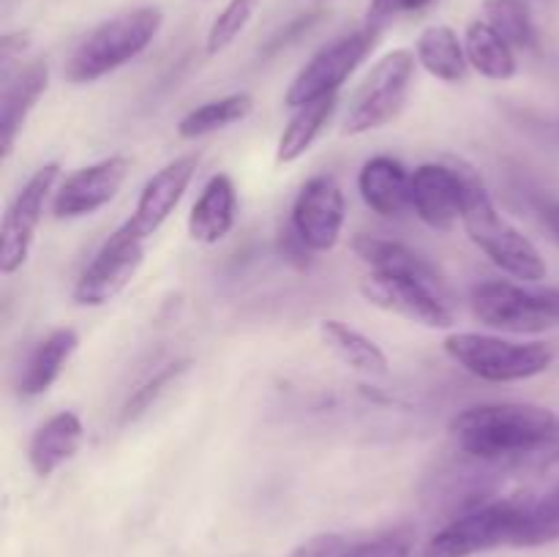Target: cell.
Masks as SVG:
<instances>
[{
	"instance_id": "cell-31",
	"label": "cell",
	"mask_w": 559,
	"mask_h": 557,
	"mask_svg": "<svg viewBox=\"0 0 559 557\" xmlns=\"http://www.w3.org/2000/svg\"><path fill=\"white\" fill-rule=\"evenodd\" d=\"M342 557H413V535L407 530H393L374 541L347 546Z\"/></svg>"
},
{
	"instance_id": "cell-12",
	"label": "cell",
	"mask_w": 559,
	"mask_h": 557,
	"mask_svg": "<svg viewBox=\"0 0 559 557\" xmlns=\"http://www.w3.org/2000/svg\"><path fill=\"white\" fill-rule=\"evenodd\" d=\"M347 222V200L331 175H314L300 186L293 202L289 227L314 254L336 249Z\"/></svg>"
},
{
	"instance_id": "cell-2",
	"label": "cell",
	"mask_w": 559,
	"mask_h": 557,
	"mask_svg": "<svg viewBox=\"0 0 559 557\" xmlns=\"http://www.w3.org/2000/svg\"><path fill=\"white\" fill-rule=\"evenodd\" d=\"M464 175V213L462 224L467 229L469 240L500 268L502 273L513 276L522 284L544 282L549 268L540 257L538 246L527 238L519 227H513L500 208L491 200L486 180L478 169L467 162H459Z\"/></svg>"
},
{
	"instance_id": "cell-30",
	"label": "cell",
	"mask_w": 559,
	"mask_h": 557,
	"mask_svg": "<svg viewBox=\"0 0 559 557\" xmlns=\"http://www.w3.org/2000/svg\"><path fill=\"white\" fill-rule=\"evenodd\" d=\"M262 0H229L227 5L222 9V14L213 20L211 31H207L205 38V52L207 55H218L235 44V38L246 31V25L251 22L254 11L260 9Z\"/></svg>"
},
{
	"instance_id": "cell-24",
	"label": "cell",
	"mask_w": 559,
	"mask_h": 557,
	"mask_svg": "<svg viewBox=\"0 0 559 557\" xmlns=\"http://www.w3.org/2000/svg\"><path fill=\"white\" fill-rule=\"evenodd\" d=\"M353 251L360 257V262L374 273H404V276L440 278V271H437L424 254L409 249L402 240L360 233L353 238Z\"/></svg>"
},
{
	"instance_id": "cell-19",
	"label": "cell",
	"mask_w": 559,
	"mask_h": 557,
	"mask_svg": "<svg viewBox=\"0 0 559 557\" xmlns=\"http://www.w3.org/2000/svg\"><path fill=\"white\" fill-rule=\"evenodd\" d=\"M85 440V426L76 413H55L33 431L27 442V462L38 478H49L58 467H63L69 459L82 448Z\"/></svg>"
},
{
	"instance_id": "cell-11",
	"label": "cell",
	"mask_w": 559,
	"mask_h": 557,
	"mask_svg": "<svg viewBox=\"0 0 559 557\" xmlns=\"http://www.w3.org/2000/svg\"><path fill=\"white\" fill-rule=\"evenodd\" d=\"M60 180V164L47 162L22 183L11 205L5 208L3 227H0V273L11 276L27 262L36 240V229L44 218L49 197L55 194Z\"/></svg>"
},
{
	"instance_id": "cell-16",
	"label": "cell",
	"mask_w": 559,
	"mask_h": 557,
	"mask_svg": "<svg viewBox=\"0 0 559 557\" xmlns=\"http://www.w3.org/2000/svg\"><path fill=\"white\" fill-rule=\"evenodd\" d=\"M47 60H31L3 80V96H0V151H3V158L11 156L27 115L36 109L38 98L47 93Z\"/></svg>"
},
{
	"instance_id": "cell-1",
	"label": "cell",
	"mask_w": 559,
	"mask_h": 557,
	"mask_svg": "<svg viewBox=\"0 0 559 557\" xmlns=\"http://www.w3.org/2000/svg\"><path fill=\"white\" fill-rule=\"evenodd\" d=\"M557 413L527 402L475 404L453 415L451 435L467 457L508 467H527L544 451Z\"/></svg>"
},
{
	"instance_id": "cell-25",
	"label": "cell",
	"mask_w": 559,
	"mask_h": 557,
	"mask_svg": "<svg viewBox=\"0 0 559 557\" xmlns=\"http://www.w3.org/2000/svg\"><path fill=\"white\" fill-rule=\"evenodd\" d=\"M338 107V93L336 96H325L320 102L304 104V107H295L289 115L287 126L278 134L276 142V164H295L298 158H304L311 151V145L317 142V137L325 131L328 120L333 118Z\"/></svg>"
},
{
	"instance_id": "cell-23",
	"label": "cell",
	"mask_w": 559,
	"mask_h": 557,
	"mask_svg": "<svg viewBox=\"0 0 559 557\" xmlns=\"http://www.w3.org/2000/svg\"><path fill=\"white\" fill-rule=\"evenodd\" d=\"M464 49H467L469 69H475L486 80L508 82L519 74L516 49L486 20L469 22L464 31Z\"/></svg>"
},
{
	"instance_id": "cell-27",
	"label": "cell",
	"mask_w": 559,
	"mask_h": 557,
	"mask_svg": "<svg viewBox=\"0 0 559 557\" xmlns=\"http://www.w3.org/2000/svg\"><path fill=\"white\" fill-rule=\"evenodd\" d=\"M559 541V481L535 497H522L513 544L516 549H535Z\"/></svg>"
},
{
	"instance_id": "cell-5",
	"label": "cell",
	"mask_w": 559,
	"mask_h": 557,
	"mask_svg": "<svg viewBox=\"0 0 559 557\" xmlns=\"http://www.w3.org/2000/svg\"><path fill=\"white\" fill-rule=\"evenodd\" d=\"M475 320L506 333H540L559 325V287L480 282L469 295Z\"/></svg>"
},
{
	"instance_id": "cell-15",
	"label": "cell",
	"mask_w": 559,
	"mask_h": 557,
	"mask_svg": "<svg viewBox=\"0 0 559 557\" xmlns=\"http://www.w3.org/2000/svg\"><path fill=\"white\" fill-rule=\"evenodd\" d=\"M409 208L431 229H453L464 213V175L459 162H426L413 169Z\"/></svg>"
},
{
	"instance_id": "cell-3",
	"label": "cell",
	"mask_w": 559,
	"mask_h": 557,
	"mask_svg": "<svg viewBox=\"0 0 559 557\" xmlns=\"http://www.w3.org/2000/svg\"><path fill=\"white\" fill-rule=\"evenodd\" d=\"M162 25L164 14L156 5H140V9L109 16L102 25L93 27L69 55L66 80L74 85H87L123 69L151 47Z\"/></svg>"
},
{
	"instance_id": "cell-37",
	"label": "cell",
	"mask_w": 559,
	"mask_h": 557,
	"mask_svg": "<svg viewBox=\"0 0 559 557\" xmlns=\"http://www.w3.org/2000/svg\"><path fill=\"white\" fill-rule=\"evenodd\" d=\"M435 0H404V11H424L426 5H431Z\"/></svg>"
},
{
	"instance_id": "cell-29",
	"label": "cell",
	"mask_w": 559,
	"mask_h": 557,
	"mask_svg": "<svg viewBox=\"0 0 559 557\" xmlns=\"http://www.w3.org/2000/svg\"><path fill=\"white\" fill-rule=\"evenodd\" d=\"M189 366H191L189 358L169 360V364H164L162 369L153 371L147 380H142L123 402V410H120V426H129L134 424V420H140L142 415H145L147 410H151L153 404H156L158 399H162L164 393H167L169 388L186 375V371H189Z\"/></svg>"
},
{
	"instance_id": "cell-34",
	"label": "cell",
	"mask_w": 559,
	"mask_h": 557,
	"mask_svg": "<svg viewBox=\"0 0 559 557\" xmlns=\"http://www.w3.org/2000/svg\"><path fill=\"white\" fill-rule=\"evenodd\" d=\"M278 249H282L284 260H289V262H293V265H298V268L309 265L311 254H314V251H311L309 246H306L304 240H300L298 235H295L293 227H287L282 233V238H278Z\"/></svg>"
},
{
	"instance_id": "cell-6",
	"label": "cell",
	"mask_w": 559,
	"mask_h": 557,
	"mask_svg": "<svg viewBox=\"0 0 559 557\" xmlns=\"http://www.w3.org/2000/svg\"><path fill=\"white\" fill-rule=\"evenodd\" d=\"M415 63L418 58L409 49H393V52L382 55L355 91L353 104L344 115L342 134L360 137L393 123L409 98Z\"/></svg>"
},
{
	"instance_id": "cell-36",
	"label": "cell",
	"mask_w": 559,
	"mask_h": 557,
	"mask_svg": "<svg viewBox=\"0 0 559 557\" xmlns=\"http://www.w3.org/2000/svg\"><path fill=\"white\" fill-rule=\"evenodd\" d=\"M544 224L549 227V233L555 235V240L559 244V202H549L544 208Z\"/></svg>"
},
{
	"instance_id": "cell-32",
	"label": "cell",
	"mask_w": 559,
	"mask_h": 557,
	"mask_svg": "<svg viewBox=\"0 0 559 557\" xmlns=\"http://www.w3.org/2000/svg\"><path fill=\"white\" fill-rule=\"evenodd\" d=\"M27 47H31V33H5V36L0 38V74L9 76L11 63H14L16 58H22V52H25Z\"/></svg>"
},
{
	"instance_id": "cell-21",
	"label": "cell",
	"mask_w": 559,
	"mask_h": 557,
	"mask_svg": "<svg viewBox=\"0 0 559 557\" xmlns=\"http://www.w3.org/2000/svg\"><path fill=\"white\" fill-rule=\"evenodd\" d=\"M415 58L435 80L448 82V85L464 82L469 71L464 38H459V33L448 25L426 27L415 42Z\"/></svg>"
},
{
	"instance_id": "cell-14",
	"label": "cell",
	"mask_w": 559,
	"mask_h": 557,
	"mask_svg": "<svg viewBox=\"0 0 559 557\" xmlns=\"http://www.w3.org/2000/svg\"><path fill=\"white\" fill-rule=\"evenodd\" d=\"M197 167H200V156L186 153V156H178L175 162L164 164L156 175H151L147 183L142 186L140 197H136L134 213L123 222L126 227L134 235H140V238H153L167 224L175 208L180 205L186 189L194 180Z\"/></svg>"
},
{
	"instance_id": "cell-7",
	"label": "cell",
	"mask_w": 559,
	"mask_h": 557,
	"mask_svg": "<svg viewBox=\"0 0 559 557\" xmlns=\"http://www.w3.org/2000/svg\"><path fill=\"white\" fill-rule=\"evenodd\" d=\"M360 295L377 309L426 328H451L456 322L442 276L429 278L369 271L360 278Z\"/></svg>"
},
{
	"instance_id": "cell-9",
	"label": "cell",
	"mask_w": 559,
	"mask_h": 557,
	"mask_svg": "<svg viewBox=\"0 0 559 557\" xmlns=\"http://www.w3.org/2000/svg\"><path fill=\"white\" fill-rule=\"evenodd\" d=\"M377 36H380V31L366 25L360 31L347 33V36L325 44L320 52L311 55L309 63L289 82L287 93H284V104L295 109L304 107V104L320 102L325 96H336L344 82L364 63L366 55L374 49Z\"/></svg>"
},
{
	"instance_id": "cell-18",
	"label": "cell",
	"mask_w": 559,
	"mask_h": 557,
	"mask_svg": "<svg viewBox=\"0 0 559 557\" xmlns=\"http://www.w3.org/2000/svg\"><path fill=\"white\" fill-rule=\"evenodd\" d=\"M409 183L413 173L393 156H371L358 173L360 200L382 218H396L407 211Z\"/></svg>"
},
{
	"instance_id": "cell-33",
	"label": "cell",
	"mask_w": 559,
	"mask_h": 557,
	"mask_svg": "<svg viewBox=\"0 0 559 557\" xmlns=\"http://www.w3.org/2000/svg\"><path fill=\"white\" fill-rule=\"evenodd\" d=\"M347 544L338 535H317V538L306 541L293 557H342Z\"/></svg>"
},
{
	"instance_id": "cell-35",
	"label": "cell",
	"mask_w": 559,
	"mask_h": 557,
	"mask_svg": "<svg viewBox=\"0 0 559 557\" xmlns=\"http://www.w3.org/2000/svg\"><path fill=\"white\" fill-rule=\"evenodd\" d=\"M402 11L404 0H371L369 11H366V25L382 31V27H385L393 16L402 14Z\"/></svg>"
},
{
	"instance_id": "cell-13",
	"label": "cell",
	"mask_w": 559,
	"mask_h": 557,
	"mask_svg": "<svg viewBox=\"0 0 559 557\" xmlns=\"http://www.w3.org/2000/svg\"><path fill=\"white\" fill-rule=\"evenodd\" d=\"M131 162L120 153L80 167L58 183L52 194L55 218H85L107 208L123 189Z\"/></svg>"
},
{
	"instance_id": "cell-26",
	"label": "cell",
	"mask_w": 559,
	"mask_h": 557,
	"mask_svg": "<svg viewBox=\"0 0 559 557\" xmlns=\"http://www.w3.org/2000/svg\"><path fill=\"white\" fill-rule=\"evenodd\" d=\"M251 112H254V96L251 93H227V96L189 109L178 120V137L180 140H200V137L216 134V131L229 129V126L243 123Z\"/></svg>"
},
{
	"instance_id": "cell-10",
	"label": "cell",
	"mask_w": 559,
	"mask_h": 557,
	"mask_svg": "<svg viewBox=\"0 0 559 557\" xmlns=\"http://www.w3.org/2000/svg\"><path fill=\"white\" fill-rule=\"evenodd\" d=\"M145 238L120 224L76 278L74 289H71L74 304L98 309V306H107L109 300L118 298L140 273L142 262H145Z\"/></svg>"
},
{
	"instance_id": "cell-22",
	"label": "cell",
	"mask_w": 559,
	"mask_h": 557,
	"mask_svg": "<svg viewBox=\"0 0 559 557\" xmlns=\"http://www.w3.org/2000/svg\"><path fill=\"white\" fill-rule=\"evenodd\" d=\"M320 336L328 344L333 355L349 366L353 371H360L366 377H385L388 375V355L374 339L360 333L358 328L347 325L342 320H322L320 322Z\"/></svg>"
},
{
	"instance_id": "cell-28",
	"label": "cell",
	"mask_w": 559,
	"mask_h": 557,
	"mask_svg": "<svg viewBox=\"0 0 559 557\" xmlns=\"http://www.w3.org/2000/svg\"><path fill=\"white\" fill-rule=\"evenodd\" d=\"M484 14L513 49H538V27L524 0H484Z\"/></svg>"
},
{
	"instance_id": "cell-20",
	"label": "cell",
	"mask_w": 559,
	"mask_h": 557,
	"mask_svg": "<svg viewBox=\"0 0 559 557\" xmlns=\"http://www.w3.org/2000/svg\"><path fill=\"white\" fill-rule=\"evenodd\" d=\"M76 347H80V333H76L74 328H55L49 336H44L41 342L33 347V353L27 355L25 366H22L20 382H16L20 396H44V393L55 386V380L63 375L66 364H69L71 355L76 353Z\"/></svg>"
},
{
	"instance_id": "cell-4",
	"label": "cell",
	"mask_w": 559,
	"mask_h": 557,
	"mask_svg": "<svg viewBox=\"0 0 559 557\" xmlns=\"http://www.w3.org/2000/svg\"><path fill=\"white\" fill-rule=\"evenodd\" d=\"M448 358L486 382H522L544 375L555 364V349L544 342H511L495 333L456 331L442 342Z\"/></svg>"
},
{
	"instance_id": "cell-8",
	"label": "cell",
	"mask_w": 559,
	"mask_h": 557,
	"mask_svg": "<svg viewBox=\"0 0 559 557\" xmlns=\"http://www.w3.org/2000/svg\"><path fill=\"white\" fill-rule=\"evenodd\" d=\"M519 513H522V497L489 500L467 508L431 535L424 557H473L497 546H511Z\"/></svg>"
},
{
	"instance_id": "cell-17",
	"label": "cell",
	"mask_w": 559,
	"mask_h": 557,
	"mask_svg": "<svg viewBox=\"0 0 559 557\" xmlns=\"http://www.w3.org/2000/svg\"><path fill=\"white\" fill-rule=\"evenodd\" d=\"M238 218V189H235L233 178L224 173L211 175L207 183L202 186L200 197L194 200L189 213V238L202 246L222 244L235 227Z\"/></svg>"
}]
</instances>
